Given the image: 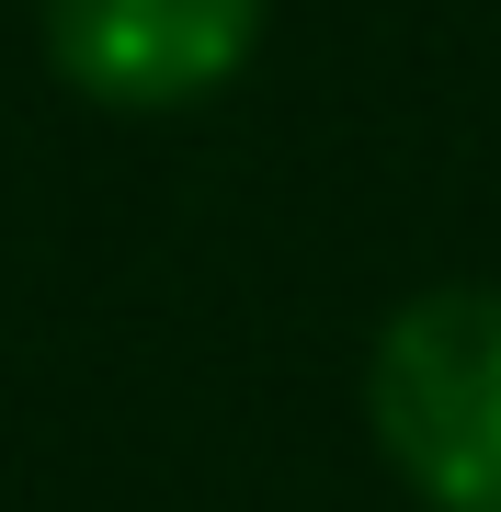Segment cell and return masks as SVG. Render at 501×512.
Segmentation results:
<instances>
[{
  "mask_svg": "<svg viewBox=\"0 0 501 512\" xmlns=\"http://www.w3.org/2000/svg\"><path fill=\"white\" fill-rule=\"evenodd\" d=\"M365 421L422 512H501V285L399 296L365 353Z\"/></svg>",
  "mask_w": 501,
  "mask_h": 512,
  "instance_id": "1",
  "label": "cell"
},
{
  "mask_svg": "<svg viewBox=\"0 0 501 512\" xmlns=\"http://www.w3.org/2000/svg\"><path fill=\"white\" fill-rule=\"evenodd\" d=\"M274 0H46V69L103 114H183L251 69Z\"/></svg>",
  "mask_w": 501,
  "mask_h": 512,
  "instance_id": "2",
  "label": "cell"
}]
</instances>
